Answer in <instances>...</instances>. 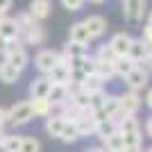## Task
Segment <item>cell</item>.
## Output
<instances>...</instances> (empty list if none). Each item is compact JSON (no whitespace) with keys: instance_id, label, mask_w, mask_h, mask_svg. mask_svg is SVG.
I'll return each instance as SVG.
<instances>
[{"instance_id":"5b68a950","label":"cell","mask_w":152,"mask_h":152,"mask_svg":"<svg viewBox=\"0 0 152 152\" xmlns=\"http://www.w3.org/2000/svg\"><path fill=\"white\" fill-rule=\"evenodd\" d=\"M59 61V52L57 50H50V48H41V50L34 55V66L41 75H48Z\"/></svg>"},{"instance_id":"8992f818","label":"cell","mask_w":152,"mask_h":152,"mask_svg":"<svg viewBox=\"0 0 152 152\" xmlns=\"http://www.w3.org/2000/svg\"><path fill=\"white\" fill-rule=\"evenodd\" d=\"M123 16L125 20L143 23V16L148 14V0H123Z\"/></svg>"},{"instance_id":"ba28073f","label":"cell","mask_w":152,"mask_h":152,"mask_svg":"<svg viewBox=\"0 0 152 152\" xmlns=\"http://www.w3.org/2000/svg\"><path fill=\"white\" fill-rule=\"evenodd\" d=\"M132 45V37L127 32H116L114 37L109 39V48L114 50L116 57H127V50Z\"/></svg>"},{"instance_id":"ab89813d","label":"cell","mask_w":152,"mask_h":152,"mask_svg":"<svg viewBox=\"0 0 152 152\" xmlns=\"http://www.w3.org/2000/svg\"><path fill=\"white\" fill-rule=\"evenodd\" d=\"M84 152H104V150H102L100 145H91V148H86Z\"/></svg>"},{"instance_id":"7402d4cb","label":"cell","mask_w":152,"mask_h":152,"mask_svg":"<svg viewBox=\"0 0 152 152\" xmlns=\"http://www.w3.org/2000/svg\"><path fill=\"white\" fill-rule=\"evenodd\" d=\"M77 132H80V139L82 136H95V121L91 118V114H84L80 121H75Z\"/></svg>"},{"instance_id":"277c9868","label":"cell","mask_w":152,"mask_h":152,"mask_svg":"<svg viewBox=\"0 0 152 152\" xmlns=\"http://www.w3.org/2000/svg\"><path fill=\"white\" fill-rule=\"evenodd\" d=\"M32 107H30V100H20L16 104L9 107V125L12 127H23L32 121Z\"/></svg>"},{"instance_id":"3957f363","label":"cell","mask_w":152,"mask_h":152,"mask_svg":"<svg viewBox=\"0 0 152 152\" xmlns=\"http://www.w3.org/2000/svg\"><path fill=\"white\" fill-rule=\"evenodd\" d=\"M141 104H143V98H141L136 91H125V93L118 95V114H121L123 118H125V116H136Z\"/></svg>"},{"instance_id":"484cf974","label":"cell","mask_w":152,"mask_h":152,"mask_svg":"<svg viewBox=\"0 0 152 152\" xmlns=\"http://www.w3.org/2000/svg\"><path fill=\"white\" fill-rule=\"evenodd\" d=\"M75 89H82L84 93H95V91L104 89V82H102L100 77H95V75H86L84 82L80 84V86H75Z\"/></svg>"},{"instance_id":"f35d334b","label":"cell","mask_w":152,"mask_h":152,"mask_svg":"<svg viewBox=\"0 0 152 152\" xmlns=\"http://www.w3.org/2000/svg\"><path fill=\"white\" fill-rule=\"evenodd\" d=\"M123 152H143V145H134V148H125Z\"/></svg>"},{"instance_id":"4dcf8cb0","label":"cell","mask_w":152,"mask_h":152,"mask_svg":"<svg viewBox=\"0 0 152 152\" xmlns=\"http://www.w3.org/2000/svg\"><path fill=\"white\" fill-rule=\"evenodd\" d=\"M20 48H25L20 39H9V41H5V52H2V57H7V55H12V52L20 50Z\"/></svg>"},{"instance_id":"836d02e7","label":"cell","mask_w":152,"mask_h":152,"mask_svg":"<svg viewBox=\"0 0 152 152\" xmlns=\"http://www.w3.org/2000/svg\"><path fill=\"white\" fill-rule=\"evenodd\" d=\"M7 125H9V109H7V107H0V127L5 129Z\"/></svg>"},{"instance_id":"f546056e","label":"cell","mask_w":152,"mask_h":152,"mask_svg":"<svg viewBox=\"0 0 152 152\" xmlns=\"http://www.w3.org/2000/svg\"><path fill=\"white\" fill-rule=\"evenodd\" d=\"M93 57L100 59V61H114L116 55H114V50L109 48V43H104V45H100V48H98V52H95Z\"/></svg>"},{"instance_id":"4316f807","label":"cell","mask_w":152,"mask_h":152,"mask_svg":"<svg viewBox=\"0 0 152 152\" xmlns=\"http://www.w3.org/2000/svg\"><path fill=\"white\" fill-rule=\"evenodd\" d=\"M111 132H116V123L111 121V118H107V121H100V123H95V136L98 139H107Z\"/></svg>"},{"instance_id":"8fae6325","label":"cell","mask_w":152,"mask_h":152,"mask_svg":"<svg viewBox=\"0 0 152 152\" xmlns=\"http://www.w3.org/2000/svg\"><path fill=\"white\" fill-rule=\"evenodd\" d=\"M68 95H70V86H66V84H52L50 93H48V100H50V104L55 109H59L68 102Z\"/></svg>"},{"instance_id":"44dd1931","label":"cell","mask_w":152,"mask_h":152,"mask_svg":"<svg viewBox=\"0 0 152 152\" xmlns=\"http://www.w3.org/2000/svg\"><path fill=\"white\" fill-rule=\"evenodd\" d=\"M18 77H20V70H16L12 64H7L5 59L0 61V82H5V84H16V82H18Z\"/></svg>"},{"instance_id":"ffe728a7","label":"cell","mask_w":152,"mask_h":152,"mask_svg":"<svg viewBox=\"0 0 152 152\" xmlns=\"http://www.w3.org/2000/svg\"><path fill=\"white\" fill-rule=\"evenodd\" d=\"M100 148L104 152H123V150H125V143H123V136L118 132H111L107 139H102Z\"/></svg>"},{"instance_id":"6da1fadb","label":"cell","mask_w":152,"mask_h":152,"mask_svg":"<svg viewBox=\"0 0 152 152\" xmlns=\"http://www.w3.org/2000/svg\"><path fill=\"white\" fill-rule=\"evenodd\" d=\"M116 132L123 136L125 148L143 145V129H141V123H139L136 116H125V118L116 125Z\"/></svg>"},{"instance_id":"60d3db41","label":"cell","mask_w":152,"mask_h":152,"mask_svg":"<svg viewBox=\"0 0 152 152\" xmlns=\"http://www.w3.org/2000/svg\"><path fill=\"white\" fill-rule=\"evenodd\" d=\"M2 52H5V41L0 39V55H2Z\"/></svg>"},{"instance_id":"52a82bcc","label":"cell","mask_w":152,"mask_h":152,"mask_svg":"<svg viewBox=\"0 0 152 152\" xmlns=\"http://www.w3.org/2000/svg\"><path fill=\"white\" fill-rule=\"evenodd\" d=\"M20 41H23V45H43L45 43V27L41 25V20H34L27 30L20 32Z\"/></svg>"},{"instance_id":"9a60e30c","label":"cell","mask_w":152,"mask_h":152,"mask_svg":"<svg viewBox=\"0 0 152 152\" xmlns=\"http://www.w3.org/2000/svg\"><path fill=\"white\" fill-rule=\"evenodd\" d=\"M50 80L45 75H39L34 77L30 82V98H48V93H50Z\"/></svg>"},{"instance_id":"d6a6232c","label":"cell","mask_w":152,"mask_h":152,"mask_svg":"<svg viewBox=\"0 0 152 152\" xmlns=\"http://www.w3.org/2000/svg\"><path fill=\"white\" fill-rule=\"evenodd\" d=\"M141 41H143L145 45H150V48H152V25H150V23L143 27V37H141Z\"/></svg>"},{"instance_id":"bcb514c9","label":"cell","mask_w":152,"mask_h":152,"mask_svg":"<svg viewBox=\"0 0 152 152\" xmlns=\"http://www.w3.org/2000/svg\"><path fill=\"white\" fill-rule=\"evenodd\" d=\"M5 16H7V14H5V12H0V20H2V18H5Z\"/></svg>"},{"instance_id":"d6986e66","label":"cell","mask_w":152,"mask_h":152,"mask_svg":"<svg viewBox=\"0 0 152 152\" xmlns=\"http://www.w3.org/2000/svg\"><path fill=\"white\" fill-rule=\"evenodd\" d=\"M93 75H95V77H100L102 82L114 80V77H116V73H114V61H100V59H95Z\"/></svg>"},{"instance_id":"f1b7e54d","label":"cell","mask_w":152,"mask_h":152,"mask_svg":"<svg viewBox=\"0 0 152 152\" xmlns=\"http://www.w3.org/2000/svg\"><path fill=\"white\" fill-rule=\"evenodd\" d=\"M18 152H41V141L37 136H23V143H20Z\"/></svg>"},{"instance_id":"5bb4252c","label":"cell","mask_w":152,"mask_h":152,"mask_svg":"<svg viewBox=\"0 0 152 152\" xmlns=\"http://www.w3.org/2000/svg\"><path fill=\"white\" fill-rule=\"evenodd\" d=\"M50 12H52V2L50 0H32L30 9H27V14H30L34 20H45L48 16H50Z\"/></svg>"},{"instance_id":"f6af8a7d","label":"cell","mask_w":152,"mask_h":152,"mask_svg":"<svg viewBox=\"0 0 152 152\" xmlns=\"http://www.w3.org/2000/svg\"><path fill=\"white\" fill-rule=\"evenodd\" d=\"M148 23H150V25H152V12L148 14Z\"/></svg>"},{"instance_id":"cb8c5ba5","label":"cell","mask_w":152,"mask_h":152,"mask_svg":"<svg viewBox=\"0 0 152 152\" xmlns=\"http://www.w3.org/2000/svg\"><path fill=\"white\" fill-rule=\"evenodd\" d=\"M134 66H139V64H134L129 57H116L114 59V73H116V77H125Z\"/></svg>"},{"instance_id":"7a4b0ae2","label":"cell","mask_w":152,"mask_h":152,"mask_svg":"<svg viewBox=\"0 0 152 152\" xmlns=\"http://www.w3.org/2000/svg\"><path fill=\"white\" fill-rule=\"evenodd\" d=\"M125 86H127V91H143V89H148V84H150V73H148V68L145 66H134L129 73H127L125 77Z\"/></svg>"},{"instance_id":"d4e9b609","label":"cell","mask_w":152,"mask_h":152,"mask_svg":"<svg viewBox=\"0 0 152 152\" xmlns=\"http://www.w3.org/2000/svg\"><path fill=\"white\" fill-rule=\"evenodd\" d=\"M64 55H66V57L68 59H82V57H86V55H89V48H86V45H80V43H66L64 45Z\"/></svg>"},{"instance_id":"8d00e7d4","label":"cell","mask_w":152,"mask_h":152,"mask_svg":"<svg viewBox=\"0 0 152 152\" xmlns=\"http://www.w3.org/2000/svg\"><path fill=\"white\" fill-rule=\"evenodd\" d=\"M143 100H145V107H148V109H152V89H148V91H145V98H143Z\"/></svg>"},{"instance_id":"30bf717a","label":"cell","mask_w":152,"mask_h":152,"mask_svg":"<svg viewBox=\"0 0 152 152\" xmlns=\"http://www.w3.org/2000/svg\"><path fill=\"white\" fill-rule=\"evenodd\" d=\"M84 25H86V30H89L91 39H100L102 34L107 32V18L100 16V14H91V16L84 18Z\"/></svg>"},{"instance_id":"1f68e13d","label":"cell","mask_w":152,"mask_h":152,"mask_svg":"<svg viewBox=\"0 0 152 152\" xmlns=\"http://www.w3.org/2000/svg\"><path fill=\"white\" fill-rule=\"evenodd\" d=\"M64 9H68V12H77V9H82L84 0H61Z\"/></svg>"},{"instance_id":"e0dca14e","label":"cell","mask_w":152,"mask_h":152,"mask_svg":"<svg viewBox=\"0 0 152 152\" xmlns=\"http://www.w3.org/2000/svg\"><path fill=\"white\" fill-rule=\"evenodd\" d=\"M64 123H66V118H64L61 114H52L45 118V134L48 136H52V139H59V134H61L64 129Z\"/></svg>"},{"instance_id":"7dc6e473","label":"cell","mask_w":152,"mask_h":152,"mask_svg":"<svg viewBox=\"0 0 152 152\" xmlns=\"http://www.w3.org/2000/svg\"><path fill=\"white\" fill-rule=\"evenodd\" d=\"M143 152H152V145H150V148H145V150H143Z\"/></svg>"},{"instance_id":"603a6c76","label":"cell","mask_w":152,"mask_h":152,"mask_svg":"<svg viewBox=\"0 0 152 152\" xmlns=\"http://www.w3.org/2000/svg\"><path fill=\"white\" fill-rule=\"evenodd\" d=\"M59 141H64V143H75V141H80V132H77V125L73 121H66L64 123V129L61 134H59Z\"/></svg>"},{"instance_id":"ac0fdd59","label":"cell","mask_w":152,"mask_h":152,"mask_svg":"<svg viewBox=\"0 0 152 152\" xmlns=\"http://www.w3.org/2000/svg\"><path fill=\"white\" fill-rule=\"evenodd\" d=\"M7 64H12L16 70H20L23 73V68H25L27 64H30V55H27V50L25 48H20V50H16V52H12V55H7V57H2Z\"/></svg>"},{"instance_id":"b9f144b4","label":"cell","mask_w":152,"mask_h":152,"mask_svg":"<svg viewBox=\"0 0 152 152\" xmlns=\"http://www.w3.org/2000/svg\"><path fill=\"white\" fill-rule=\"evenodd\" d=\"M2 141H5V129L0 127V143H2Z\"/></svg>"},{"instance_id":"2e32d148","label":"cell","mask_w":152,"mask_h":152,"mask_svg":"<svg viewBox=\"0 0 152 152\" xmlns=\"http://www.w3.org/2000/svg\"><path fill=\"white\" fill-rule=\"evenodd\" d=\"M0 39L2 41H9V39H20V32H18V25H16V18H5L0 20Z\"/></svg>"},{"instance_id":"7bdbcfd3","label":"cell","mask_w":152,"mask_h":152,"mask_svg":"<svg viewBox=\"0 0 152 152\" xmlns=\"http://www.w3.org/2000/svg\"><path fill=\"white\" fill-rule=\"evenodd\" d=\"M89 2H93V5H102L104 0H89Z\"/></svg>"},{"instance_id":"4fadbf2b","label":"cell","mask_w":152,"mask_h":152,"mask_svg":"<svg viewBox=\"0 0 152 152\" xmlns=\"http://www.w3.org/2000/svg\"><path fill=\"white\" fill-rule=\"evenodd\" d=\"M150 45H145L141 39H132V45H129V50H127V57L132 59L134 64H143L150 55Z\"/></svg>"},{"instance_id":"ee69618b","label":"cell","mask_w":152,"mask_h":152,"mask_svg":"<svg viewBox=\"0 0 152 152\" xmlns=\"http://www.w3.org/2000/svg\"><path fill=\"white\" fill-rule=\"evenodd\" d=\"M0 152H7V148H5V143H0Z\"/></svg>"},{"instance_id":"83f0119b","label":"cell","mask_w":152,"mask_h":152,"mask_svg":"<svg viewBox=\"0 0 152 152\" xmlns=\"http://www.w3.org/2000/svg\"><path fill=\"white\" fill-rule=\"evenodd\" d=\"M5 148H7V152H18L20 150V143H23V134H5Z\"/></svg>"},{"instance_id":"7c38bea8","label":"cell","mask_w":152,"mask_h":152,"mask_svg":"<svg viewBox=\"0 0 152 152\" xmlns=\"http://www.w3.org/2000/svg\"><path fill=\"white\" fill-rule=\"evenodd\" d=\"M30 107H32V116L34 118H48L55 114V107L50 104L48 98H30Z\"/></svg>"},{"instance_id":"9c48e42d","label":"cell","mask_w":152,"mask_h":152,"mask_svg":"<svg viewBox=\"0 0 152 152\" xmlns=\"http://www.w3.org/2000/svg\"><path fill=\"white\" fill-rule=\"evenodd\" d=\"M68 41H70V43H80V45H86V48H89V43L93 41V39H91L86 25H84V20H77V23H73V25H70Z\"/></svg>"},{"instance_id":"e575fe53","label":"cell","mask_w":152,"mask_h":152,"mask_svg":"<svg viewBox=\"0 0 152 152\" xmlns=\"http://www.w3.org/2000/svg\"><path fill=\"white\" fill-rule=\"evenodd\" d=\"M141 129L145 132L148 139H152V116H148V118H145V123H143V127H141Z\"/></svg>"},{"instance_id":"d590c367","label":"cell","mask_w":152,"mask_h":152,"mask_svg":"<svg viewBox=\"0 0 152 152\" xmlns=\"http://www.w3.org/2000/svg\"><path fill=\"white\" fill-rule=\"evenodd\" d=\"M12 2L14 0H0V12H9V9H12Z\"/></svg>"},{"instance_id":"74e56055","label":"cell","mask_w":152,"mask_h":152,"mask_svg":"<svg viewBox=\"0 0 152 152\" xmlns=\"http://www.w3.org/2000/svg\"><path fill=\"white\" fill-rule=\"evenodd\" d=\"M141 66H145L148 68V73H152V50H150V55H148V59L143 64H141Z\"/></svg>"}]
</instances>
